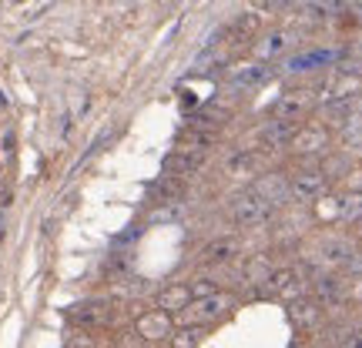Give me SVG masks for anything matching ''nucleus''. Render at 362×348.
<instances>
[{
  "mask_svg": "<svg viewBox=\"0 0 362 348\" xmlns=\"http://www.w3.org/2000/svg\"><path fill=\"white\" fill-rule=\"evenodd\" d=\"M312 107H315V90L296 88V90H285L282 97L275 101L272 117H275V121H285V124H302V121L309 117Z\"/></svg>",
  "mask_w": 362,
  "mask_h": 348,
  "instance_id": "nucleus-6",
  "label": "nucleus"
},
{
  "mask_svg": "<svg viewBox=\"0 0 362 348\" xmlns=\"http://www.w3.org/2000/svg\"><path fill=\"white\" fill-rule=\"evenodd\" d=\"M285 311H288V322L296 325L298 332H312V328H319L325 318V305L315 301L312 295H302V298H296V301H288Z\"/></svg>",
  "mask_w": 362,
  "mask_h": 348,
  "instance_id": "nucleus-9",
  "label": "nucleus"
},
{
  "mask_svg": "<svg viewBox=\"0 0 362 348\" xmlns=\"http://www.w3.org/2000/svg\"><path fill=\"white\" fill-rule=\"evenodd\" d=\"M342 288L346 282L339 278V275H322V278H315V301H339L342 298Z\"/></svg>",
  "mask_w": 362,
  "mask_h": 348,
  "instance_id": "nucleus-18",
  "label": "nucleus"
},
{
  "mask_svg": "<svg viewBox=\"0 0 362 348\" xmlns=\"http://www.w3.org/2000/svg\"><path fill=\"white\" fill-rule=\"evenodd\" d=\"M362 218V191H349L339 198V224H352Z\"/></svg>",
  "mask_w": 362,
  "mask_h": 348,
  "instance_id": "nucleus-19",
  "label": "nucleus"
},
{
  "mask_svg": "<svg viewBox=\"0 0 362 348\" xmlns=\"http://www.w3.org/2000/svg\"><path fill=\"white\" fill-rule=\"evenodd\" d=\"M275 215V205L259 191V188H248V191L235 194L232 198V221L242 228H255V224H269Z\"/></svg>",
  "mask_w": 362,
  "mask_h": 348,
  "instance_id": "nucleus-2",
  "label": "nucleus"
},
{
  "mask_svg": "<svg viewBox=\"0 0 362 348\" xmlns=\"http://www.w3.org/2000/svg\"><path fill=\"white\" fill-rule=\"evenodd\" d=\"M339 138H342V144H346L349 151H362V114L346 117L342 128H339Z\"/></svg>",
  "mask_w": 362,
  "mask_h": 348,
  "instance_id": "nucleus-20",
  "label": "nucleus"
},
{
  "mask_svg": "<svg viewBox=\"0 0 362 348\" xmlns=\"http://www.w3.org/2000/svg\"><path fill=\"white\" fill-rule=\"evenodd\" d=\"M238 251H242V245H238L235 234H218V238H211L208 245H202L198 261H202V265H228V261L238 258Z\"/></svg>",
  "mask_w": 362,
  "mask_h": 348,
  "instance_id": "nucleus-10",
  "label": "nucleus"
},
{
  "mask_svg": "<svg viewBox=\"0 0 362 348\" xmlns=\"http://www.w3.org/2000/svg\"><path fill=\"white\" fill-rule=\"evenodd\" d=\"M329 144H332V131L319 121H312V124H298L296 134L285 144V151L296 157H322L329 151Z\"/></svg>",
  "mask_w": 362,
  "mask_h": 348,
  "instance_id": "nucleus-3",
  "label": "nucleus"
},
{
  "mask_svg": "<svg viewBox=\"0 0 362 348\" xmlns=\"http://www.w3.org/2000/svg\"><path fill=\"white\" fill-rule=\"evenodd\" d=\"M208 328H198V325H175V335L168 338L171 348H198L205 342Z\"/></svg>",
  "mask_w": 362,
  "mask_h": 348,
  "instance_id": "nucleus-17",
  "label": "nucleus"
},
{
  "mask_svg": "<svg viewBox=\"0 0 362 348\" xmlns=\"http://www.w3.org/2000/svg\"><path fill=\"white\" fill-rule=\"evenodd\" d=\"M71 318L81 325H104L107 318H111V308H104V305H78V308L71 311Z\"/></svg>",
  "mask_w": 362,
  "mask_h": 348,
  "instance_id": "nucleus-21",
  "label": "nucleus"
},
{
  "mask_svg": "<svg viewBox=\"0 0 362 348\" xmlns=\"http://www.w3.org/2000/svg\"><path fill=\"white\" fill-rule=\"evenodd\" d=\"M262 171H265V155L259 148H242L225 161V174L235 181H255L262 178Z\"/></svg>",
  "mask_w": 362,
  "mask_h": 348,
  "instance_id": "nucleus-8",
  "label": "nucleus"
},
{
  "mask_svg": "<svg viewBox=\"0 0 362 348\" xmlns=\"http://www.w3.org/2000/svg\"><path fill=\"white\" fill-rule=\"evenodd\" d=\"M305 271L296 268V265H285V268H275L269 275V282L262 284V295L275 298V301H296V298L305 295Z\"/></svg>",
  "mask_w": 362,
  "mask_h": 348,
  "instance_id": "nucleus-4",
  "label": "nucleus"
},
{
  "mask_svg": "<svg viewBox=\"0 0 362 348\" xmlns=\"http://www.w3.org/2000/svg\"><path fill=\"white\" fill-rule=\"evenodd\" d=\"M272 271H275V265L269 261V255H252L242 268V278H245V284H265Z\"/></svg>",
  "mask_w": 362,
  "mask_h": 348,
  "instance_id": "nucleus-16",
  "label": "nucleus"
},
{
  "mask_svg": "<svg viewBox=\"0 0 362 348\" xmlns=\"http://www.w3.org/2000/svg\"><path fill=\"white\" fill-rule=\"evenodd\" d=\"M262 34V13H238L232 20V37L235 40H259Z\"/></svg>",
  "mask_w": 362,
  "mask_h": 348,
  "instance_id": "nucleus-15",
  "label": "nucleus"
},
{
  "mask_svg": "<svg viewBox=\"0 0 362 348\" xmlns=\"http://www.w3.org/2000/svg\"><path fill=\"white\" fill-rule=\"evenodd\" d=\"M352 241L349 238H339V234H329L322 245H319V255H322V265L329 268H339V265H349L352 261Z\"/></svg>",
  "mask_w": 362,
  "mask_h": 348,
  "instance_id": "nucleus-14",
  "label": "nucleus"
},
{
  "mask_svg": "<svg viewBox=\"0 0 362 348\" xmlns=\"http://www.w3.org/2000/svg\"><path fill=\"white\" fill-rule=\"evenodd\" d=\"M235 308H238L235 295H228V292H215V295H208V298H194L192 305L178 315V325H198V328H208V325L228 318Z\"/></svg>",
  "mask_w": 362,
  "mask_h": 348,
  "instance_id": "nucleus-1",
  "label": "nucleus"
},
{
  "mask_svg": "<svg viewBox=\"0 0 362 348\" xmlns=\"http://www.w3.org/2000/svg\"><path fill=\"white\" fill-rule=\"evenodd\" d=\"M288 194L296 201H305V205H315L329 194V174L319 164H309V168H298L292 178H288Z\"/></svg>",
  "mask_w": 362,
  "mask_h": 348,
  "instance_id": "nucleus-5",
  "label": "nucleus"
},
{
  "mask_svg": "<svg viewBox=\"0 0 362 348\" xmlns=\"http://www.w3.org/2000/svg\"><path fill=\"white\" fill-rule=\"evenodd\" d=\"M134 335L141 338V342H168L175 335V318H171L168 311L161 308H151V311H141L138 318H134Z\"/></svg>",
  "mask_w": 362,
  "mask_h": 348,
  "instance_id": "nucleus-7",
  "label": "nucleus"
},
{
  "mask_svg": "<svg viewBox=\"0 0 362 348\" xmlns=\"http://www.w3.org/2000/svg\"><path fill=\"white\" fill-rule=\"evenodd\" d=\"M205 164V155H198V151H185V148H175L168 157H165V174L175 181L181 178H192L194 171H202Z\"/></svg>",
  "mask_w": 362,
  "mask_h": 348,
  "instance_id": "nucleus-11",
  "label": "nucleus"
},
{
  "mask_svg": "<svg viewBox=\"0 0 362 348\" xmlns=\"http://www.w3.org/2000/svg\"><path fill=\"white\" fill-rule=\"evenodd\" d=\"M192 301H194V295H192V284L188 282H171L168 288H161V292H158V308L168 311V315H175V311L181 315Z\"/></svg>",
  "mask_w": 362,
  "mask_h": 348,
  "instance_id": "nucleus-13",
  "label": "nucleus"
},
{
  "mask_svg": "<svg viewBox=\"0 0 362 348\" xmlns=\"http://www.w3.org/2000/svg\"><path fill=\"white\" fill-rule=\"evenodd\" d=\"M288 44H292V34H288L285 27H275V30L259 34V40L252 44V51H255V57H262V61H275V57H282V54L288 51Z\"/></svg>",
  "mask_w": 362,
  "mask_h": 348,
  "instance_id": "nucleus-12",
  "label": "nucleus"
}]
</instances>
